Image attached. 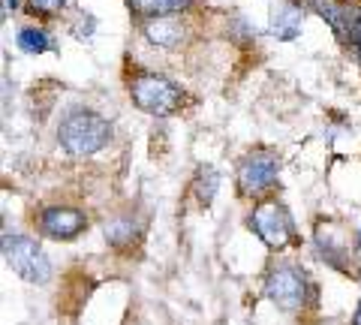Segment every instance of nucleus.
I'll return each mask as SVG.
<instances>
[{"instance_id": "1", "label": "nucleus", "mask_w": 361, "mask_h": 325, "mask_svg": "<svg viewBox=\"0 0 361 325\" xmlns=\"http://www.w3.org/2000/svg\"><path fill=\"white\" fill-rule=\"evenodd\" d=\"M109 139H111L109 121L87 109L70 111L58 127V142L70 157H90V154L103 151Z\"/></svg>"}, {"instance_id": "2", "label": "nucleus", "mask_w": 361, "mask_h": 325, "mask_svg": "<svg viewBox=\"0 0 361 325\" xmlns=\"http://www.w3.org/2000/svg\"><path fill=\"white\" fill-rule=\"evenodd\" d=\"M130 97H133V106L145 111V115H154V118H166L172 111L180 109L184 103V91L166 75H139L133 78L130 85Z\"/></svg>"}, {"instance_id": "3", "label": "nucleus", "mask_w": 361, "mask_h": 325, "mask_svg": "<svg viewBox=\"0 0 361 325\" xmlns=\"http://www.w3.org/2000/svg\"><path fill=\"white\" fill-rule=\"evenodd\" d=\"M4 259L13 271L27 280V283H49L51 280V262L42 253V247L30 235H4Z\"/></svg>"}, {"instance_id": "4", "label": "nucleus", "mask_w": 361, "mask_h": 325, "mask_svg": "<svg viewBox=\"0 0 361 325\" xmlns=\"http://www.w3.org/2000/svg\"><path fill=\"white\" fill-rule=\"evenodd\" d=\"M250 229L262 238L265 247L271 250H283L286 244L292 241L295 235V226H292V217L283 202L277 199H268V202H259L250 214Z\"/></svg>"}, {"instance_id": "5", "label": "nucleus", "mask_w": 361, "mask_h": 325, "mask_svg": "<svg viewBox=\"0 0 361 325\" xmlns=\"http://www.w3.org/2000/svg\"><path fill=\"white\" fill-rule=\"evenodd\" d=\"M265 295L274 301L280 310H298L307 298V280L304 271H298L295 265H277L271 268L265 277Z\"/></svg>"}, {"instance_id": "6", "label": "nucleus", "mask_w": 361, "mask_h": 325, "mask_svg": "<svg viewBox=\"0 0 361 325\" xmlns=\"http://www.w3.org/2000/svg\"><path fill=\"white\" fill-rule=\"evenodd\" d=\"M277 172H280L277 154L259 151V154L244 157L241 166H238V190L244 196H262L265 190L274 187Z\"/></svg>"}, {"instance_id": "7", "label": "nucleus", "mask_w": 361, "mask_h": 325, "mask_svg": "<svg viewBox=\"0 0 361 325\" xmlns=\"http://www.w3.org/2000/svg\"><path fill=\"white\" fill-rule=\"evenodd\" d=\"M85 226H87V217L78 208L54 205V208H45L39 214V232L45 238H54V241H70Z\"/></svg>"}, {"instance_id": "8", "label": "nucleus", "mask_w": 361, "mask_h": 325, "mask_svg": "<svg viewBox=\"0 0 361 325\" xmlns=\"http://www.w3.org/2000/svg\"><path fill=\"white\" fill-rule=\"evenodd\" d=\"M301 21H304V9L295 0H274L271 4V33L277 39H295L301 33Z\"/></svg>"}, {"instance_id": "9", "label": "nucleus", "mask_w": 361, "mask_h": 325, "mask_svg": "<svg viewBox=\"0 0 361 325\" xmlns=\"http://www.w3.org/2000/svg\"><path fill=\"white\" fill-rule=\"evenodd\" d=\"M145 37L163 49H175L180 39H184V27L178 25L172 16H160V18H148L145 25Z\"/></svg>"}, {"instance_id": "10", "label": "nucleus", "mask_w": 361, "mask_h": 325, "mask_svg": "<svg viewBox=\"0 0 361 325\" xmlns=\"http://www.w3.org/2000/svg\"><path fill=\"white\" fill-rule=\"evenodd\" d=\"M193 4V0H130V6L145 18H160V16H175L184 13V9Z\"/></svg>"}, {"instance_id": "11", "label": "nucleus", "mask_w": 361, "mask_h": 325, "mask_svg": "<svg viewBox=\"0 0 361 325\" xmlns=\"http://www.w3.org/2000/svg\"><path fill=\"white\" fill-rule=\"evenodd\" d=\"M217 187H220V172L214 166H199L196 178H193V190H196V199L202 205H211L214 196H217Z\"/></svg>"}, {"instance_id": "12", "label": "nucleus", "mask_w": 361, "mask_h": 325, "mask_svg": "<svg viewBox=\"0 0 361 325\" xmlns=\"http://www.w3.org/2000/svg\"><path fill=\"white\" fill-rule=\"evenodd\" d=\"M16 42H18V49L25 51V54H37V58H39L42 51L51 49V39H49V33H45L42 27H25V30H18Z\"/></svg>"}, {"instance_id": "13", "label": "nucleus", "mask_w": 361, "mask_h": 325, "mask_svg": "<svg viewBox=\"0 0 361 325\" xmlns=\"http://www.w3.org/2000/svg\"><path fill=\"white\" fill-rule=\"evenodd\" d=\"M135 235V223L130 217H121V220H111L106 226V238L115 244V247H123V244H130Z\"/></svg>"}, {"instance_id": "14", "label": "nucleus", "mask_w": 361, "mask_h": 325, "mask_svg": "<svg viewBox=\"0 0 361 325\" xmlns=\"http://www.w3.org/2000/svg\"><path fill=\"white\" fill-rule=\"evenodd\" d=\"M343 39L353 46V51L361 58V6H353V13H349V25H346Z\"/></svg>"}, {"instance_id": "15", "label": "nucleus", "mask_w": 361, "mask_h": 325, "mask_svg": "<svg viewBox=\"0 0 361 325\" xmlns=\"http://www.w3.org/2000/svg\"><path fill=\"white\" fill-rule=\"evenodd\" d=\"M66 0H30V13H39V16H54L61 13Z\"/></svg>"}, {"instance_id": "16", "label": "nucleus", "mask_w": 361, "mask_h": 325, "mask_svg": "<svg viewBox=\"0 0 361 325\" xmlns=\"http://www.w3.org/2000/svg\"><path fill=\"white\" fill-rule=\"evenodd\" d=\"M9 13H16V0H4V18H6Z\"/></svg>"}, {"instance_id": "17", "label": "nucleus", "mask_w": 361, "mask_h": 325, "mask_svg": "<svg viewBox=\"0 0 361 325\" xmlns=\"http://www.w3.org/2000/svg\"><path fill=\"white\" fill-rule=\"evenodd\" d=\"M353 325H361V301H358V307H355V317H353Z\"/></svg>"}, {"instance_id": "18", "label": "nucleus", "mask_w": 361, "mask_h": 325, "mask_svg": "<svg viewBox=\"0 0 361 325\" xmlns=\"http://www.w3.org/2000/svg\"><path fill=\"white\" fill-rule=\"evenodd\" d=\"M358 241H361V235H358Z\"/></svg>"}]
</instances>
